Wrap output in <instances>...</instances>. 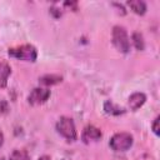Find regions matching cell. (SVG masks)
I'll return each instance as SVG.
<instances>
[{
    "mask_svg": "<svg viewBox=\"0 0 160 160\" xmlns=\"http://www.w3.org/2000/svg\"><path fill=\"white\" fill-rule=\"evenodd\" d=\"M9 56L19 59V60H24V61H31L34 62L38 58V51L34 45L30 44H25L21 46H16V48H11L8 51Z\"/></svg>",
    "mask_w": 160,
    "mask_h": 160,
    "instance_id": "1",
    "label": "cell"
},
{
    "mask_svg": "<svg viewBox=\"0 0 160 160\" xmlns=\"http://www.w3.org/2000/svg\"><path fill=\"white\" fill-rule=\"evenodd\" d=\"M111 39H112V45L120 52L126 54L130 50V41H129V36H128V32H126L125 28L119 26V25L114 26Z\"/></svg>",
    "mask_w": 160,
    "mask_h": 160,
    "instance_id": "2",
    "label": "cell"
},
{
    "mask_svg": "<svg viewBox=\"0 0 160 160\" xmlns=\"http://www.w3.org/2000/svg\"><path fill=\"white\" fill-rule=\"evenodd\" d=\"M56 130L61 136H64L69 141H74L78 138L75 124H74L72 119H70L68 116H61L59 119V121L56 122Z\"/></svg>",
    "mask_w": 160,
    "mask_h": 160,
    "instance_id": "3",
    "label": "cell"
},
{
    "mask_svg": "<svg viewBox=\"0 0 160 160\" xmlns=\"http://www.w3.org/2000/svg\"><path fill=\"white\" fill-rule=\"evenodd\" d=\"M132 145V136L129 132H118L110 140V148L115 151H126Z\"/></svg>",
    "mask_w": 160,
    "mask_h": 160,
    "instance_id": "4",
    "label": "cell"
},
{
    "mask_svg": "<svg viewBox=\"0 0 160 160\" xmlns=\"http://www.w3.org/2000/svg\"><path fill=\"white\" fill-rule=\"evenodd\" d=\"M50 96V90L42 89V88H35L31 90V92L28 96V101L31 105H40L44 104Z\"/></svg>",
    "mask_w": 160,
    "mask_h": 160,
    "instance_id": "5",
    "label": "cell"
},
{
    "mask_svg": "<svg viewBox=\"0 0 160 160\" xmlns=\"http://www.w3.org/2000/svg\"><path fill=\"white\" fill-rule=\"evenodd\" d=\"M101 131L100 129H98L96 126L94 125H88L84 128L82 130V134H81V140L85 142V144H89L90 141H98L100 138H101Z\"/></svg>",
    "mask_w": 160,
    "mask_h": 160,
    "instance_id": "6",
    "label": "cell"
},
{
    "mask_svg": "<svg viewBox=\"0 0 160 160\" xmlns=\"http://www.w3.org/2000/svg\"><path fill=\"white\" fill-rule=\"evenodd\" d=\"M146 101V96L145 94L142 92H134L129 96V100H128V104H129V108L130 110L132 111H136L139 108H141Z\"/></svg>",
    "mask_w": 160,
    "mask_h": 160,
    "instance_id": "7",
    "label": "cell"
},
{
    "mask_svg": "<svg viewBox=\"0 0 160 160\" xmlns=\"http://www.w3.org/2000/svg\"><path fill=\"white\" fill-rule=\"evenodd\" d=\"M11 74V68L8 62L0 61V89L6 88L8 85V78Z\"/></svg>",
    "mask_w": 160,
    "mask_h": 160,
    "instance_id": "8",
    "label": "cell"
},
{
    "mask_svg": "<svg viewBox=\"0 0 160 160\" xmlns=\"http://www.w3.org/2000/svg\"><path fill=\"white\" fill-rule=\"evenodd\" d=\"M104 110H105V112H106L108 115H115V116H116V115H121V114L125 112V109H122V108L115 105L111 100H106V101L104 102Z\"/></svg>",
    "mask_w": 160,
    "mask_h": 160,
    "instance_id": "9",
    "label": "cell"
},
{
    "mask_svg": "<svg viewBox=\"0 0 160 160\" xmlns=\"http://www.w3.org/2000/svg\"><path fill=\"white\" fill-rule=\"evenodd\" d=\"M62 80V76L60 75H55V74H46L44 76H41L39 79V82L41 85H45V86H50V85H55V84H59L61 82Z\"/></svg>",
    "mask_w": 160,
    "mask_h": 160,
    "instance_id": "10",
    "label": "cell"
},
{
    "mask_svg": "<svg viewBox=\"0 0 160 160\" xmlns=\"http://www.w3.org/2000/svg\"><path fill=\"white\" fill-rule=\"evenodd\" d=\"M128 5L138 15H144L146 12V4L141 0H130L128 1Z\"/></svg>",
    "mask_w": 160,
    "mask_h": 160,
    "instance_id": "11",
    "label": "cell"
},
{
    "mask_svg": "<svg viewBox=\"0 0 160 160\" xmlns=\"http://www.w3.org/2000/svg\"><path fill=\"white\" fill-rule=\"evenodd\" d=\"M9 160H30V156H29V154H28L26 150L15 149V150L10 154Z\"/></svg>",
    "mask_w": 160,
    "mask_h": 160,
    "instance_id": "12",
    "label": "cell"
},
{
    "mask_svg": "<svg viewBox=\"0 0 160 160\" xmlns=\"http://www.w3.org/2000/svg\"><path fill=\"white\" fill-rule=\"evenodd\" d=\"M132 41H134V45H135V48L138 49V50H144V48H145V41H144V36H142V34H140V32H134L132 34Z\"/></svg>",
    "mask_w": 160,
    "mask_h": 160,
    "instance_id": "13",
    "label": "cell"
},
{
    "mask_svg": "<svg viewBox=\"0 0 160 160\" xmlns=\"http://www.w3.org/2000/svg\"><path fill=\"white\" fill-rule=\"evenodd\" d=\"M9 111V105L5 100H0V115H4Z\"/></svg>",
    "mask_w": 160,
    "mask_h": 160,
    "instance_id": "14",
    "label": "cell"
},
{
    "mask_svg": "<svg viewBox=\"0 0 160 160\" xmlns=\"http://www.w3.org/2000/svg\"><path fill=\"white\" fill-rule=\"evenodd\" d=\"M159 119H160V118L156 116L155 120H154V122H152V125H151L152 131L155 132V135H159V134H160V131H159V130H160V129H159Z\"/></svg>",
    "mask_w": 160,
    "mask_h": 160,
    "instance_id": "15",
    "label": "cell"
},
{
    "mask_svg": "<svg viewBox=\"0 0 160 160\" xmlns=\"http://www.w3.org/2000/svg\"><path fill=\"white\" fill-rule=\"evenodd\" d=\"M64 6H69V8H71L74 11L78 10V2H76V1H70V2H69V1H65V2H64Z\"/></svg>",
    "mask_w": 160,
    "mask_h": 160,
    "instance_id": "16",
    "label": "cell"
},
{
    "mask_svg": "<svg viewBox=\"0 0 160 160\" xmlns=\"http://www.w3.org/2000/svg\"><path fill=\"white\" fill-rule=\"evenodd\" d=\"M50 12H51V14H52L55 18H59V16H61V11H60L58 8H55V6L50 9Z\"/></svg>",
    "mask_w": 160,
    "mask_h": 160,
    "instance_id": "17",
    "label": "cell"
},
{
    "mask_svg": "<svg viewBox=\"0 0 160 160\" xmlns=\"http://www.w3.org/2000/svg\"><path fill=\"white\" fill-rule=\"evenodd\" d=\"M38 160H51V159H50V156H48V155H42V156H40Z\"/></svg>",
    "mask_w": 160,
    "mask_h": 160,
    "instance_id": "18",
    "label": "cell"
},
{
    "mask_svg": "<svg viewBox=\"0 0 160 160\" xmlns=\"http://www.w3.org/2000/svg\"><path fill=\"white\" fill-rule=\"evenodd\" d=\"M2 142H4V134L0 132V146L2 145Z\"/></svg>",
    "mask_w": 160,
    "mask_h": 160,
    "instance_id": "19",
    "label": "cell"
},
{
    "mask_svg": "<svg viewBox=\"0 0 160 160\" xmlns=\"http://www.w3.org/2000/svg\"><path fill=\"white\" fill-rule=\"evenodd\" d=\"M0 160H5V159H4V158H0Z\"/></svg>",
    "mask_w": 160,
    "mask_h": 160,
    "instance_id": "20",
    "label": "cell"
}]
</instances>
